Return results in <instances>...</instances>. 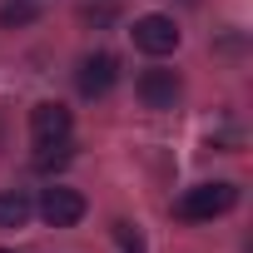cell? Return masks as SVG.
Returning <instances> with one entry per match:
<instances>
[{"label": "cell", "mask_w": 253, "mask_h": 253, "mask_svg": "<svg viewBox=\"0 0 253 253\" xmlns=\"http://www.w3.org/2000/svg\"><path fill=\"white\" fill-rule=\"evenodd\" d=\"M238 204V184H194L179 204H174V213L179 218H189V223H204V218H218V213H228Z\"/></svg>", "instance_id": "1"}, {"label": "cell", "mask_w": 253, "mask_h": 253, "mask_svg": "<svg viewBox=\"0 0 253 253\" xmlns=\"http://www.w3.org/2000/svg\"><path fill=\"white\" fill-rule=\"evenodd\" d=\"M114 80H119V60H114L109 50L84 55V60H80V70H75V84H80V94H84V99L109 94V89H114Z\"/></svg>", "instance_id": "2"}, {"label": "cell", "mask_w": 253, "mask_h": 253, "mask_svg": "<svg viewBox=\"0 0 253 253\" xmlns=\"http://www.w3.org/2000/svg\"><path fill=\"white\" fill-rule=\"evenodd\" d=\"M129 35H134V45L144 55H174L179 50V30H174L169 15H144V20H134Z\"/></svg>", "instance_id": "3"}, {"label": "cell", "mask_w": 253, "mask_h": 253, "mask_svg": "<svg viewBox=\"0 0 253 253\" xmlns=\"http://www.w3.org/2000/svg\"><path fill=\"white\" fill-rule=\"evenodd\" d=\"M40 218L50 228H70L84 218V194L80 189H45L40 194Z\"/></svg>", "instance_id": "4"}, {"label": "cell", "mask_w": 253, "mask_h": 253, "mask_svg": "<svg viewBox=\"0 0 253 253\" xmlns=\"http://www.w3.org/2000/svg\"><path fill=\"white\" fill-rule=\"evenodd\" d=\"M179 94H184V84H179L174 70H144V75H139V99H144L149 109H174Z\"/></svg>", "instance_id": "5"}, {"label": "cell", "mask_w": 253, "mask_h": 253, "mask_svg": "<svg viewBox=\"0 0 253 253\" xmlns=\"http://www.w3.org/2000/svg\"><path fill=\"white\" fill-rule=\"evenodd\" d=\"M30 134H35V144H45V139H70V109H65L60 99L35 104V109H30Z\"/></svg>", "instance_id": "6"}, {"label": "cell", "mask_w": 253, "mask_h": 253, "mask_svg": "<svg viewBox=\"0 0 253 253\" xmlns=\"http://www.w3.org/2000/svg\"><path fill=\"white\" fill-rule=\"evenodd\" d=\"M30 199L20 194V189H5V194H0V228H20L25 218H30Z\"/></svg>", "instance_id": "7"}, {"label": "cell", "mask_w": 253, "mask_h": 253, "mask_svg": "<svg viewBox=\"0 0 253 253\" xmlns=\"http://www.w3.org/2000/svg\"><path fill=\"white\" fill-rule=\"evenodd\" d=\"M70 154H75V144H70V139H45V144H40V154H35V169H40V174L65 169V164H70Z\"/></svg>", "instance_id": "8"}, {"label": "cell", "mask_w": 253, "mask_h": 253, "mask_svg": "<svg viewBox=\"0 0 253 253\" xmlns=\"http://www.w3.org/2000/svg\"><path fill=\"white\" fill-rule=\"evenodd\" d=\"M35 0H5L0 5V25H35Z\"/></svg>", "instance_id": "9"}, {"label": "cell", "mask_w": 253, "mask_h": 253, "mask_svg": "<svg viewBox=\"0 0 253 253\" xmlns=\"http://www.w3.org/2000/svg\"><path fill=\"white\" fill-rule=\"evenodd\" d=\"M114 238H119V248H124V253H144V238H139V228H134V223H114Z\"/></svg>", "instance_id": "10"}, {"label": "cell", "mask_w": 253, "mask_h": 253, "mask_svg": "<svg viewBox=\"0 0 253 253\" xmlns=\"http://www.w3.org/2000/svg\"><path fill=\"white\" fill-rule=\"evenodd\" d=\"M0 253H10V248H0Z\"/></svg>", "instance_id": "11"}]
</instances>
